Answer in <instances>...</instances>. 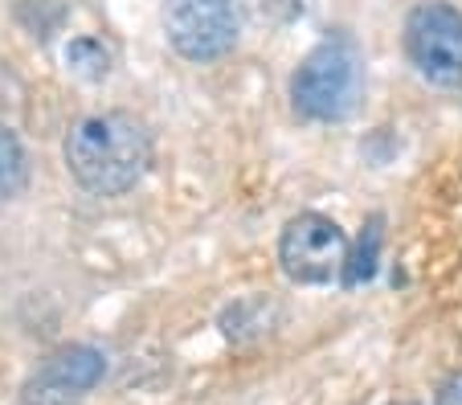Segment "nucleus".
<instances>
[{
	"label": "nucleus",
	"mask_w": 462,
	"mask_h": 405,
	"mask_svg": "<svg viewBox=\"0 0 462 405\" xmlns=\"http://www.w3.org/2000/svg\"><path fill=\"white\" fill-rule=\"evenodd\" d=\"M66 168L90 193L119 197L140 185L152 168V135L123 111L90 115L66 135Z\"/></svg>",
	"instance_id": "obj_1"
},
{
	"label": "nucleus",
	"mask_w": 462,
	"mask_h": 405,
	"mask_svg": "<svg viewBox=\"0 0 462 405\" xmlns=\"http://www.w3.org/2000/svg\"><path fill=\"white\" fill-rule=\"evenodd\" d=\"M360 82H365V62L348 33L323 37L291 78V98L295 111L315 124H340L356 111Z\"/></svg>",
	"instance_id": "obj_2"
},
{
	"label": "nucleus",
	"mask_w": 462,
	"mask_h": 405,
	"mask_svg": "<svg viewBox=\"0 0 462 405\" xmlns=\"http://www.w3.org/2000/svg\"><path fill=\"white\" fill-rule=\"evenodd\" d=\"M405 53L421 78L462 87V13L442 0L418 5L405 21Z\"/></svg>",
	"instance_id": "obj_3"
},
{
	"label": "nucleus",
	"mask_w": 462,
	"mask_h": 405,
	"mask_svg": "<svg viewBox=\"0 0 462 405\" xmlns=\"http://www.w3.org/2000/svg\"><path fill=\"white\" fill-rule=\"evenodd\" d=\"M164 33L189 62L226 58L237 41V0H164Z\"/></svg>",
	"instance_id": "obj_4"
},
{
	"label": "nucleus",
	"mask_w": 462,
	"mask_h": 405,
	"mask_svg": "<svg viewBox=\"0 0 462 405\" xmlns=\"http://www.w3.org/2000/svg\"><path fill=\"white\" fill-rule=\"evenodd\" d=\"M279 262L295 282H332L348 262V238L332 217L299 213L282 229Z\"/></svg>",
	"instance_id": "obj_5"
},
{
	"label": "nucleus",
	"mask_w": 462,
	"mask_h": 405,
	"mask_svg": "<svg viewBox=\"0 0 462 405\" xmlns=\"http://www.w3.org/2000/svg\"><path fill=\"white\" fill-rule=\"evenodd\" d=\"M103 353L79 344V348H61L58 356H50V364L42 369L37 385L45 389H58V393H87L103 381Z\"/></svg>",
	"instance_id": "obj_6"
},
{
	"label": "nucleus",
	"mask_w": 462,
	"mask_h": 405,
	"mask_svg": "<svg viewBox=\"0 0 462 405\" xmlns=\"http://www.w3.org/2000/svg\"><path fill=\"white\" fill-rule=\"evenodd\" d=\"M381 217H368L365 234H360L356 250L348 254V262H344V287H360V282L373 279L376 271V258H381Z\"/></svg>",
	"instance_id": "obj_7"
},
{
	"label": "nucleus",
	"mask_w": 462,
	"mask_h": 405,
	"mask_svg": "<svg viewBox=\"0 0 462 405\" xmlns=\"http://www.w3.org/2000/svg\"><path fill=\"white\" fill-rule=\"evenodd\" d=\"M21 185H25V152H21L17 135L0 124V201L17 197Z\"/></svg>",
	"instance_id": "obj_8"
},
{
	"label": "nucleus",
	"mask_w": 462,
	"mask_h": 405,
	"mask_svg": "<svg viewBox=\"0 0 462 405\" xmlns=\"http://www.w3.org/2000/svg\"><path fill=\"white\" fill-rule=\"evenodd\" d=\"M66 62L79 74H87V78H103V74L111 70V53H106L103 41H95V37H79V41L66 45Z\"/></svg>",
	"instance_id": "obj_9"
},
{
	"label": "nucleus",
	"mask_w": 462,
	"mask_h": 405,
	"mask_svg": "<svg viewBox=\"0 0 462 405\" xmlns=\"http://www.w3.org/2000/svg\"><path fill=\"white\" fill-rule=\"evenodd\" d=\"M438 405H462V373H454V377L442 385V393H438Z\"/></svg>",
	"instance_id": "obj_10"
}]
</instances>
